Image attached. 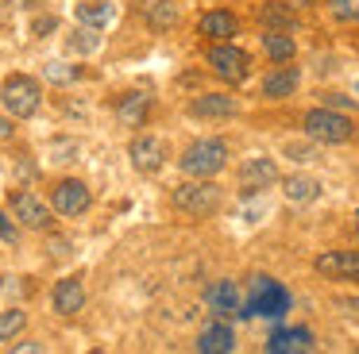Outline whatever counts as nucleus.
<instances>
[{
  "mask_svg": "<svg viewBox=\"0 0 359 354\" xmlns=\"http://www.w3.org/2000/svg\"><path fill=\"white\" fill-rule=\"evenodd\" d=\"M16 239H20V227L8 220V212L0 208V243H16Z\"/></svg>",
  "mask_w": 359,
  "mask_h": 354,
  "instance_id": "c85d7f7f",
  "label": "nucleus"
},
{
  "mask_svg": "<svg viewBox=\"0 0 359 354\" xmlns=\"http://www.w3.org/2000/svg\"><path fill=\"white\" fill-rule=\"evenodd\" d=\"M147 112H151V97L147 92H124L116 100V120L124 127H143L147 123Z\"/></svg>",
  "mask_w": 359,
  "mask_h": 354,
  "instance_id": "4468645a",
  "label": "nucleus"
},
{
  "mask_svg": "<svg viewBox=\"0 0 359 354\" xmlns=\"http://www.w3.org/2000/svg\"><path fill=\"white\" fill-rule=\"evenodd\" d=\"M43 77H47L50 85H74L81 77V66H66V62H47L43 66Z\"/></svg>",
  "mask_w": 359,
  "mask_h": 354,
  "instance_id": "a878e982",
  "label": "nucleus"
},
{
  "mask_svg": "<svg viewBox=\"0 0 359 354\" xmlns=\"http://www.w3.org/2000/svg\"><path fill=\"white\" fill-rule=\"evenodd\" d=\"M317 274L325 277H351L359 281V250H328L317 258Z\"/></svg>",
  "mask_w": 359,
  "mask_h": 354,
  "instance_id": "f8f14e48",
  "label": "nucleus"
},
{
  "mask_svg": "<svg viewBox=\"0 0 359 354\" xmlns=\"http://www.w3.org/2000/svg\"><path fill=\"white\" fill-rule=\"evenodd\" d=\"M263 50H266V58H274V62H290L297 54V43L286 35V31H266V35H263Z\"/></svg>",
  "mask_w": 359,
  "mask_h": 354,
  "instance_id": "5701e85b",
  "label": "nucleus"
},
{
  "mask_svg": "<svg viewBox=\"0 0 359 354\" xmlns=\"http://www.w3.org/2000/svg\"><path fill=\"white\" fill-rule=\"evenodd\" d=\"M128 158H132V166L140 169V174H158L163 162H166V146L158 143L155 135H140L128 146Z\"/></svg>",
  "mask_w": 359,
  "mask_h": 354,
  "instance_id": "1a4fd4ad",
  "label": "nucleus"
},
{
  "mask_svg": "<svg viewBox=\"0 0 359 354\" xmlns=\"http://www.w3.org/2000/svg\"><path fill=\"white\" fill-rule=\"evenodd\" d=\"M255 297L243 304V316H271V320H278V316L290 312V292L282 289L278 281H271V277H255Z\"/></svg>",
  "mask_w": 359,
  "mask_h": 354,
  "instance_id": "39448f33",
  "label": "nucleus"
},
{
  "mask_svg": "<svg viewBox=\"0 0 359 354\" xmlns=\"http://www.w3.org/2000/svg\"><path fill=\"white\" fill-rule=\"evenodd\" d=\"M282 192H286L290 204H313V200L320 197V181L309 174H294V177L282 181Z\"/></svg>",
  "mask_w": 359,
  "mask_h": 354,
  "instance_id": "aec40b11",
  "label": "nucleus"
},
{
  "mask_svg": "<svg viewBox=\"0 0 359 354\" xmlns=\"http://www.w3.org/2000/svg\"><path fill=\"white\" fill-rule=\"evenodd\" d=\"M336 304H340L344 312L351 316V320H359V297H340V300H336Z\"/></svg>",
  "mask_w": 359,
  "mask_h": 354,
  "instance_id": "2f4dec72",
  "label": "nucleus"
},
{
  "mask_svg": "<svg viewBox=\"0 0 359 354\" xmlns=\"http://www.w3.org/2000/svg\"><path fill=\"white\" fill-rule=\"evenodd\" d=\"M205 304L220 316H243V300H240V289L236 281H217L205 289Z\"/></svg>",
  "mask_w": 359,
  "mask_h": 354,
  "instance_id": "ddd939ff",
  "label": "nucleus"
},
{
  "mask_svg": "<svg viewBox=\"0 0 359 354\" xmlns=\"http://www.w3.org/2000/svg\"><path fill=\"white\" fill-rule=\"evenodd\" d=\"M24 327H27V316L20 312V308H8V312H0V343L16 339Z\"/></svg>",
  "mask_w": 359,
  "mask_h": 354,
  "instance_id": "bb28decb",
  "label": "nucleus"
},
{
  "mask_svg": "<svg viewBox=\"0 0 359 354\" xmlns=\"http://www.w3.org/2000/svg\"><path fill=\"white\" fill-rule=\"evenodd\" d=\"M328 15L340 23H355L359 20V0H328Z\"/></svg>",
  "mask_w": 359,
  "mask_h": 354,
  "instance_id": "cd10ccee",
  "label": "nucleus"
},
{
  "mask_svg": "<svg viewBox=\"0 0 359 354\" xmlns=\"http://www.w3.org/2000/svg\"><path fill=\"white\" fill-rule=\"evenodd\" d=\"M266 351L271 354H297V351H313V331L305 327H290V331H274L266 339Z\"/></svg>",
  "mask_w": 359,
  "mask_h": 354,
  "instance_id": "dca6fc26",
  "label": "nucleus"
},
{
  "mask_svg": "<svg viewBox=\"0 0 359 354\" xmlns=\"http://www.w3.org/2000/svg\"><path fill=\"white\" fill-rule=\"evenodd\" d=\"M325 104L328 108H340V112H351V108H355V100L344 97V92H325Z\"/></svg>",
  "mask_w": 359,
  "mask_h": 354,
  "instance_id": "7c9ffc66",
  "label": "nucleus"
},
{
  "mask_svg": "<svg viewBox=\"0 0 359 354\" xmlns=\"http://www.w3.org/2000/svg\"><path fill=\"white\" fill-rule=\"evenodd\" d=\"M55 27H58V20H55V15H39V20L32 23V35H35V38H47Z\"/></svg>",
  "mask_w": 359,
  "mask_h": 354,
  "instance_id": "c756f323",
  "label": "nucleus"
},
{
  "mask_svg": "<svg viewBox=\"0 0 359 354\" xmlns=\"http://www.w3.org/2000/svg\"><path fill=\"white\" fill-rule=\"evenodd\" d=\"M39 4H43V0H32V8H39Z\"/></svg>",
  "mask_w": 359,
  "mask_h": 354,
  "instance_id": "c9c22d12",
  "label": "nucleus"
},
{
  "mask_svg": "<svg viewBox=\"0 0 359 354\" xmlns=\"http://www.w3.org/2000/svg\"><path fill=\"white\" fill-rule=\"evenodd\" d=\"M302 123H305V135L317 139V143H328V146L348 143V139L355 135V123L348 120V112H340V108H328V104L305 112Z\"/></svg>",
  "mask_w": 359,
  "mask_h": 354,
  "instance_id": "7ed1b4c3",
  "label": "nucleus"
},
{
  "mask_svg": "<svg viewBox=\"0 0 359 354\" xmlns=\"http://www.w3.org/2000/svg\"><path fill=\"white\" fill-rule=\"evenodd\" d=\"M197 31H201L205 38H232L236 31H240V20H236L232 12H224V8H217V12H205L201 23H197Z\"/></svg>",
  "mask_w": 359,
  "mask_h": 354,
  "instance_id": "a211bd4d",
  "label": "nucleus"
},
{
  "mask_svg": "<svg viewBox=\"0 0 359 354\" xmlns=\"http://www.w3.org/2000/svg\"><path fill=\"white\" fill-rule=\"evenodd\" d=\"M189 112L201 115V120H228V115H236V97H224V92H201V97L189 104Z\"/></svg>",
  "mask_w": 359,
  "mask_h": 354,
  "instance_id": "2eb2a0df",
  "label": "nucleus"
},
{
  "mask_svg": "<svg viewBox=\"0 0 359 354\" xmlns=\"http://www.w3.org/2000/svg\"><path fill=\"white\" fill-rule=\"evenodd\" d=\"M89 204H93V192H89L86 181H78V177H62V181L50 189V208H55L58 215H86Z\"/></svg>",
  "mask_w": 359,
  "mask_h": 354,
  "instance_id": "423d86ee",
  "label": "nucleus"
},
{
  "mask_svg": "<svg viewBox=\"0 0 359 354\" xmlns=\"http://www.w3.org/2000/svg\"><path fill=\"white\" fill-rule=\"evenodd\" d=\"M224 166H228V146L220 139H197L178 158V169L186 177H217Z\"/></svg>",
  "mask_w": 359,
  "mask_h": 354,
  "instance_id": "f03ea898",
  "label": "nucleus"
},
{
  "mask_svg": "<svg viewBox=\"0 0 359 354\" xmlns=\"http://www.w3.org/2000/svg\"><path fill=\"white\" fill-rule=\"evenodd\" d=\"M274 181H278V166H274V158H248L240 166L243 192H263V189H271Z\"/></svg>",
  "mask_w": 359,
  "mask_h": 354,
  "instance_id": "9d476101",
  "label": "nucleus"
},
{
  "mask_svg": "<svg viewBox=\"0 0 359 354\" xmlns=\"http://www.w3.org/2000/svg\"><path fill=\"white\" fill-rule=\"evenodd\" d=\"M205 62H209V69L220 77V81H232V85H240L243 77L251 73V58H248V50H240V46H228V43L212 46V50L205 54Z\"/></svg>",
  "mask_w": 359,
  "mask_h": 354,
  "instance_id": "0eeeda50",
  "label": "nucleus"
},
{
  "mask_svg": "<svg viewBox=\"0 0 359 354\" xmlns=\"http://www.w3.org/2000/svg\"><path fill=\"white\" fill-rule=\"evenodd\" d=\"M66 46H70L74 54H93L97 46H101V35H97V27H86V23H78V31L66 38Z\"/></svg>",
  "mask_w": 359,
  "mask_h": 354,
  "instance_id": "393cba45",
  "label": "nucleus"
},
{
  "mask_svg": "<svg viewBox=\"0 0 359 354\" xmlns=\"http://www.w3.org/2000/svg\"><path fill=\"white\" fill-rule=\"evenodd\" d=\"M50 254H55V258H62V254H70V243H66V239H55V243H50Z\"/></svg>",
  "mask_w": 359,
  "mask_h": 354,
  "instance_id": "f704fd0d",
  "label": "nucleus"
},
{
  "mask_svg": "<svg viewBox=\"0 0 359 354\" xmlns=\"http://www.w3.org/2000/svg\"><path fill=\"white\" fill-rule=\"evenodd\" d=\"M0 104H4V112H8L12 120H32V115L39 112V104H43L39 81L27 77V73L4 77V85H0Z\"/></svg>",
  "mask_w": 359,
  "mask_h": 354,
  "instance_id": "f257e3e1",
  "label": "nucleus"
},
{
  "mask_svg": "<svg viewBox=\"0 0 359 354\" xmlns=\"http://www.w3.org/2000/svg\"><path fill=\"white\" fill-rule=\"evenodd\" d=\"M74 15H78V23H86V27L104 31L116 20V4H112V0H81V4L74 8Z\"/></svg>",
  "mask_w": 359,
  "mask_h": 354,
  "instance_id": "f3484780",
  "label": "nucleus"
},
{
  "mask_svg": "<svg viewBox=\"0 0 359 354\" xmlns=\"http://www.w3.org/2000/svg\"><path fill=\"white\" fill-rule=\"evenodd\" d=\"M355 89H359V81H355Z\"/></svg>",
  "mask_w": 359,
  "mask_h": 354,
  "instance_id": "e433bc0d",
  "label": "nucleus"
},
{
  "mask_svg": "<svg viewBox=\"0 0 359 354\" xmlns=\"http://www.w3.org/2000/svg\"><path fill=\"white\" fill-rule=\"evenodd\" d=\"M286 154L294 162H309V146H286Z\"/></svg>",
  "mask_w": 359,
  "mask_h": 354,
  "instance_id": "72a5a7b5",
  "label": "nucleus"
},
{
  "mask_svg": "<svg viewBox=\"0 0 359 354\" xmlns=\"http://www.w3.org/2000/svg\"><path fill=\"white\" fill-rule=\"evenodd\" d=\"M232 346H236V335L228 323H209L201 331V339H197V351H205V354H228Z\"/></svg>",
  "mask_w": 359,
  "mask_h": 354,
  "instance_id": "412c9836",
  "label": "nucleus"
},
{
  "mask_svg": "<svg viewBox=\"0 0 359 354\" xmlns=\"http://www.w3.org/2000/svg\"><path fill=\"white\" fill-rule=\"evenodd\" d=\"M8 208H12V215H16L20 227H32V231H47V227H50V208L43 204L35 192L16 189V192L8 197Z\"/></svg>",
  "mask_w": 359,
  "mask_h": 354,
  "instance_id": "6e6552de",
  "label": "nucleus"
},
{
  "mask_svg": "<svg viewBox=\"0 0 359 354\" xmlns=\"http://www.w3.org/2000/svg\"><path fill=\"white\" fill-rule=\"evenodd\" d=\"M12 351L16 354H43V343H16Z\"/></svg>",
  "mask_w": 359,
  "mask_h": 354,
  "instance_id": "473e14b6",
  "label": "nucleus"
},
{
  "mask_svg": "<svg viewBox=\"0 0 359 354\" xmlns=\"http://www.w3.org/2000/svg\"><path fill=\"white\" fill-rule=\"evenodd\" d=\"M50 304H55L58 316H78L86 308V285H81V277H62L50 289Z\"/></svg>",
  "mask_w": 359,
  "mask_h": 354,
  "instance_id": "9b49d317",
  "label": "nucleus"
},
{
  "mask_svg": "<svg viewBox=\"0 0 359 354\" xmlns=\"http://www.w3.org/2000/svg\"><path fill=\"white\" fill-rule=\"evenodd\" d=\"M297 81H302V73H297L294 66H286V69H274V73H266V81H263V97H271V100H282V97H290V92L297 89Z\"/></svg>",
  "mask_w": 359,
  "mask_h": 354,
  "instance_id": "4be33fe9",
  "label": "nucleus"
},
{
  "mask_svg": "<svg viewBox=\"0 0 359 354\" xmlns=\"http://www.w3.org/2000/svg\"><path fill=\"white\" fill-rule=\"evenodd\" d=\"M259 20H263L266 31H286L294 23V8L282 4V0H271L266 8H259Z\"/></svg>",
  "mask_w": 359,
  "mask_h": 354,
  "instance_id": "b1692460",
  "label": "nucleus"
},
{
  "mask_svg": "<svg viewBox=\"0 0 359 354\" xmlns=\"http://www.w3.org/2000/svg\"><path fill=\"white\" fill-rule=\"evenodd\" d=\"M143 20H147L151 31H170L178 23V4L174 0H143Z\"/></svg>",
  "mask_w": 359,
  "mask_h": 354,
  "instance_id": "6ab92c4d",
  "label": "nucleus"
},
{
  "mask_svg": "<svg viewBox=\"0 0 359 354\" xmlns=\"http://www.w3.org/2000/svg\"><path fill=\"white\" fill-rule=\"evenodd\" d=\"M174 208L186 215H212L220 208V185L212 177H194L174 189Z\"/></svg>",
  "mask_w": 359,
  "mask_h": 354,
  "instance_id": "20e7f679",
  "label": "nucleus"
}]
</instances>
